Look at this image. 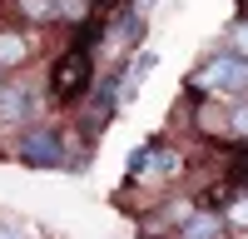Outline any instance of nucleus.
Wrapping results in <instances>:
<instances>
[{
	"mask_svg": "<svg viewBox=\"0 0 248 239\" xmlns=\"http://www.w3.org/2000/svg\"><path fill=\"white\" fill-rule=\"evenodd\" d=\"M194 90L209 95H248V60L243 55H218L194 75Z\"/></svg>",
	"mask_w": 248,
	"mask_h": 239,
	"instance_id": "obj_1",
	"label": "nucleus"
},
{
	"mask_svg": "<svg viewBox=\"0 0 248 239\" xmlns=\"http://www.w3.org/2000/svg\"><path fill=\"white\" fill-rule=\"evenodd\" d=\"M20 165H30V170H60V165H70V154L65 145H60V135L50 130H25V139H20Z\"/></svg>",
	"mask_w": 248,
	"mask_h": 239,
	"instance_id": "obj_2",
	"label": "nucleus"
},
{
	"mask_svg": "<svg viewBox=\"0 0 248 239\" xmlns=\"http://www.w3.org/2000/svg\"><path fill=\"white\" fill-rule=\"evenodd\" d=\"M85 80H90V60L75 50V55H65V60L55 65V75H50V90H55L60 100H70L79 85H85Z\"/></svg>",
	"mask_w": 248,
	"mask_h": 239,
	"instance_id": "obj_3",
	"label": "nucleus"
},
{
	"mask_svg": "<svg viewBox=\"0 0 248 239\" xmlns=\"http://www.w3.org/2000/svg\"><path fill=\"white\" fill-rule=\"evenodd\" d=\"M129 170L134 174H149V179H169V174H179V154L174 150H134V159H129Z\"/></svg>",
	"mask_w": 248,
	"mask_h": 239,
	"instance_id": "obj_4",
	"label": "nucleus"
},
{
	"mask_svg": "<svg viewBox=\"0 0 248 239\" xmlns=\"http://www.w3.org/2000/svg\"><path fill=\"white\" fill-rule=\"evenodd\" d=\"M114 100H119V80L109 75V80H99V90H94V100H90V130H99V125L114 115Z\"/></svg>",
	"mask_w": 248,
	"mask_h": 239,
	"instance_id": "obj_5",
	"label": "nucleus"
},
{
	"mask_svg": "<svg viewBox=\"0 0 248 239\" xmlns=\"http://www.w3.org/2000/svg\"><path fill=\"white\" fill-rule=\"evenodd\" d=\"M30 60V40L15 35V30H0V70H15Z\"/></svg>",
	"mask_w": 248,
	"mask_h": 239,
	"instance_id": "obj_6",
	"label": "nucleus"
},
{
	"mask_svg": "<svg viewBox=\"0 0 248 239\" xmlns=\"http://www.w3.org/2000/svg\"><path fill=\"white\" fill-rule=\"evenodd\" d=\"M184 239H223V214H189L184 219Z\"/></svg>",
	"mask_w": 248,
	"mask_h": 239,
	"instance_id": "obj_7",
	"label": "nucleus"
},
{
	"mask_svg": "<svg viewBox=\"0 0 248 239\" xmlns=\"http://www.w3.org/2000/svg\"><path fill=\"white\" fill-rule=\"evenodd\" d=\"M30 115V95L25 90H0V120H5V125H15V120H25Z\"/></svg>",
	"mask_w": 248,
	"mask_h": 239,
	"instance_id": "obj_8",
	"label": "nucleus"
},
{
	"mask_svg": "<svg viewBox=\"0 0 248 239\" xmlns=\"http://www.w3.org/2000/svg\"><path fill=\"white\" fill-rule=\"evenodd\" d=\"M139 25H144V20H139V10L119 15V20H114V30H109V40H114L119 50H129V45H139Z\"/></svg>",
	"mask_w": 248,
	"mask_h": 239,
	"instance_id": "obj_9",
	"label": "nucleus"
},
{
	"mask_svg": "<svg viewBox=\"0 0 248 239\" xmlns=\"http://www.w3.org/2000/svg\"><path fill=\"white\" fill-rule=\"evenodd\" d=\"M20 10H25V20H35V25H40V20H50V15H60L55 0H20Z\"/></svg>",
	"mask_w": 248,
	"mask_h": 239,
	"instance_id": "obj_10",
	"label": "nucleus"
},
{
	"mask_svg": "<svg viewBox=\"0 0 248 239\" xmlns=\"http://www.w3.org/2000/svg\"><path fill=\"white\" fill-rule=\"evenodd\" d=\"M229 135H248V100H238L229 110Z\"/></svg>",
	"mask_w": 248,
	"mask_h": 239,
	"instance_id": "obj_11",
	"label": "nucleus"
},
{
	"mask_svg": "<svg viewBox=\"0 0 248 239\" xmlns=\"http://www.w3.org/2000/svg\"><path fill=\"white\" fill-rule=\"evenodd\" d=\"M55 10L65 15V20H85V10H90V0H55Z\"/></svg>",
	"mask_w": 248,
	"mask_h": 239,
	"instance_id": "obj_12",
	"label": "nucleus"
},
{
	"mask_svg": "<svg viewBox=\"0 0 248 239\" xmlns=\"http://www.w3.org/2000/svg\"><path fill=\"white\" fill-rule=\"evenodd\" d=\"M229 219H233V224H243V229H248V199H238V205L229 209Z\"/></svg>",
	"mask_w": 248,
	"mask_h": 239,
	"instance_id": "obj_13",
	"label": "nucleus"
},
{
	"mask_svg": "<svg viewBox=\"0 0 248 239\" xmlns=\"http://www.w3.org/2000/svg\"><path fill=\"white\" fill-rule=\"evenodd\" d=\"M233 50L248 60V25H238V30H233Z\"/></svg>",
	"mask_w": 248,
	"mask_h": 239,
	"instance_id": "obj_14",
	"label": "nucleus"
},
{
	"mask_svg": "<svg viewBox=\"0 0 248 239\" xmlns=\"http://www.w3.org/2000/svg\"><path fill=\"white\" fill-rule=\"evenodd\" d=\"M134 10H139V15H144V10H149V0H134Z\"/></svg>",
	"mask_w": 248,
	"mask_h": 239,
	"instance_id": "obj_15",
	"label": "nucleus"
},
{
	"mask_svg": "<svg viewBox=\"0 0 248 239\" xmlns=\"http://www.w3.org/2000/svg\"><path fill=\"white\" fill-rule=\"evenodd\" d=\"M243 170H248V159H243Z\"/></svg>",
	"mask_w": 248,
	"mask_h": 239,
	"instance_id": "obj_16",
	"label": "nucleus"
}]
</instances>
